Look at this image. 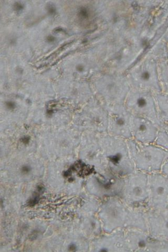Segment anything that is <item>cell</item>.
<instances>
[{"label":"cell","mask_w":168,"mask_h":252,"mask_svg":"<svg viewBox=\"0 0 168 252\" xmlns=\"http://www.w3.org/2000/svg\"><path fill=\"white\" fill-rule=\"evenodd\" d=\"M47 10L48 12L50 14H54L56 12V9L54 5H50L49 6L47 7Z\"/></svg>","instance_id":"21"},{"label":"cell","mask_w":168,"mask_h":252,"mask_svg":"<svg viewBox=\"0 0 168 252\" xmlns=\"http://www.w3.org/2000/svg\"><path fill=\"white\" fill-rule=\"evenodd\" d=\"M155 97L159 122L168 125V95L158 93H155Z\"/></svg>","instance_id":"13"},{"label":"cell","mask_w":168,"mask_h":252,"mask_svg":"<svg viewBox=\"0 0 168 252\" xmlns=\"http://www.w3.org/2000/svg\"><path fill=\"white\" fill-rule=\"evenodd\" d=\"M148 180L147 208L150 210L168 208V177L160 172L148 175Z\"/></svg>","instance_id":"8"},{"label":"cell","mask_w":168,"mask_h":252,"mask_svg":"<svg viewBox=\"0 0 168 252\" xmlns=\"http://www.w3.org/2000/svg\"><path fill=\"white\" fill-rule=\"evenodd\" d=\"M124 104L133 116L146 118L161 125L154 93L131 89L128 94Z\"/></svg>","instance_id":"4"},{"label":"cell","mask_w":168,"mask_h":252,"mask_svg":"<svg viewBox=\"0 0 168 252\" xmlns=\"http://www.w3.org/2000/svg\"><path fill=\"white\" fill-rule=\"evenodd\" d=\"M148 232L156 238L168 241V208L148 210Z\"/></svg>","instance_id":"12"},{"label":"cell","mask_w":168,"mask_h":252,"mask_svg":"<svg viewBox=\"0 0 168 252\" xmlns=\"http://www.w3.org/2000/svg\"><path fill=\"white\" fill-rule=\"evenodd\" d=\"M159 126L148 118L132 115L131 122L132 139L143 144H155Z\"/></svg>","instance_id":"10"},{"label":"cell","mask_w":168,"mask_h":252,"mask_svg":"<svg viewBox=\"0 0 168 252\" xmlns=\"http://www.w3.org/2000/svg\"><path fill=\"white\" fill-rule=\"evenodd\" d=\"M103 141L108 167L116 176L126 178L135 170L127 140L106 138Z\"/></svg>","instance_id":"3"},{"label":"cell","mask_w":168,"mask_h":252,"mask_svg":"<svg viewBox=\"0 0 168 252\" xmlns=\"http://www.w3.org/2000/svg\"><path fill=\"white\" fill-rule=\"evenodd\" d=\"M78 15L80 19L87 20L89 18L90 15V11L87 9V8L83 7L81 9H80Z\"/></svg>","instance_id":"16"},{"label":"cell","mask_w":168,"mask_h":252,"mask_svg":"<svg viewBox=\"0 0 168 252\" xmlns=\"http://www.w3.org/2000/svg\"><path fill=\"white\" fill-rule=\"evenodd\" d=\"M123 190L126 198L131 206L147 208L149 196L147 173L136 170L126 177Z\"/></svg>","instance_id":"5"},{"label":"cell","mask_w":168,"mask_h":252,"mask_svg":"<svg viewBox=\"0 0 168 252\" xmlns=\"http://www.w3.org/2000/svg\"><path fill=\"white\" fill-rule=\"evenodd\" d=\"M47 41L50 43H53L55 41V37L52 35H49L47 37Z\"/></svg>","instance_id":"22"},{"label":"cell","mask_w":168,"mask_h":252,"mask_svg":"<svg viewBox=\"0 0 168 252\" xmlns=\"http://www.w3.org/2000/svg\"><path fill=\"white\" fill-rule=\"evenodd\" d=\"M31 168L29 165H23L22 168H21V172L23 174L27 175L31 171Z\"/></svg>","instance_id":"18"},{"label":"cell","mask_w":168,"mask_h":252,"mask_svg":"<svg viewBox=\"0 0 168 252\" xmlns=\"http://www.w3.org/2000/svg\"><path fill=\"white\" fill-rule=\"evenodd\" d=\"M135 170L151 174L162 171L168 159V152L155 144H143L127 140Z\"/></svg>","instance_id":"1"},{"label":"cell","mask_w":168,"mask_h":252,"mask_svg":"<svg viewBox=\"0 0 168 252\" xmlns=\"http://www.w3.org/2000/svg\"><path fill=\"white\" fill-rule=\"evenodd\" d=\"M107 129L115 137L125 140L132 139L131 131L132 115L125 104H116L111 109Z\"/></svg>","instance_id":"9"},{"label":"cell","mask_w":168,"mask_h":252,"mask_svg":"<svg viewBox=\"0 0 168 252\" xmlns=\"http://www.w3.org/2000/svg\"><path fill=\"white\" fill-rule=\"evenodd\" d=\"M128 250L134 252H168V241L155 237L149 232L131 229L127 235Z\"/></svg>","instance_id":"7"},{"label":"cell","mask_w":168,"mask_h":252,"mask_svg":"<svg viewBox=\"0 0 168 252\" xmlns=\"http://www.w3.org/2000/svg\"><path fill=\"white\" fill-rule=\"evenodd\" d=\"M158 67L161 93L168 95V60L159 62Z\"/></svg>","instance_id":"14"},{"label":"cell","mask_w":168,"mask_h":252,"mask_svg":"<svg viewBox=\"0 0 168 252\" xmlns=\"http://www.w3.org/2000/svg\"><path fill=\"white\" fill-rule=\"evenodd\" d=\"M158 63L155 59L146 54L128 71L126 76L131 89L161 93Z\"/></svg>","instance_id":"2"},{"label":"cell","mask_w":168,"mask_h":252,"mask_svg":"<svg viewBox=\"0 0 168 252\" xmlns=\"http://www.w3.org/2000/svg\"><path fill=\"white\" fill-rule=\"evenodd\" d=\"M155 144L161 147L168 152V125L162 124L159 126Z\"/></svg>","instance_id":"15"},{"label":"cell","mask_w":168,"mask_h":252,"mask_svg":"<svg viewBox=\"0 0 168 252\" xmlns=\"http://www.w3.org/2000/svg\"><path fill=\"white\" fill-rule=\"evenodd\" d=\"M5 107L7 109L13 110L17 107L15 102L13 101H7L5 102Z\"/></svg>","instance_id":"17"},{"label":"cell","mask_w":168,"mask_h":252,"mask_svg":"<svg viewBox=\"0 0 168 252\" xmlns=\"http://www.w3.org/2000/svg\"><path fill=\"white\" fill-rule=\"evenodd\" d=\"M96 87L104 98L116 104H124L131 89L125 75L101 77L96 81Z\"/></svg>","instance_id":"6"},{"label":"cell","mask_w":168,"mask_h":252,"mask_svg":"<svg viewBox=\"0 0 168 252\" xmlns=\"http://www.w3.org/2000/svg\"><path fill=\"white\" fill-rule=\"evenodd\" d=\"M161 172L168 177V159L164 165Z\"/></svg>","instance_id":"19"},{"label":"cell","mask_w":168,"mask_h":252,"mask_svg":"<svg viewBox=\"0 0 168 252\" xmlns=\"http://www.w3.org/2000/svg\"><path fill=\"white\" fill-rule=\"evenodd\" d=\"M14 8L16 11L19 12L23 9L24 5L21 3L17 2L14 4Z\"/></svg>","instance_id":"20"},{"label":"cell","mask_w":168,"mask_h":252,"mask_svg":"<svg viewBox=\"0 0 168 252\" xmlns=\"http://www.w3.org/2000/svg\"><path fill=\"white\" fill-rule=\"evenodd\" d=\"M86 110L78 121L79 127L81 128L101 132L108 127V118L101 108L92 107Z\"/></svg>","instance_id":"11"}]
</instances>
